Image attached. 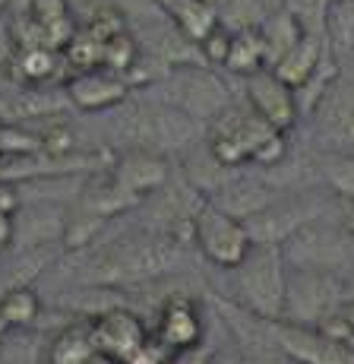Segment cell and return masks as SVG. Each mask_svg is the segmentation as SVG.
Returning <instances> with one entry per match:
<instances>
[{
    "instance_id": "1",
    "label": "cell",
    "mask_w": 354,
    "mask_h": 364,
    "mask_svg": "<svg viewBox=\"0 0 354 364\" xmlns=\"http://www.w3.org/2000/svg\"><path fill=\"white\" fill-rule=\"evenodd\" d=\"M209 156L219 168H240L247 162L275 165L284 156V133L269 127L253 108H221L209 124Z\"/></svg>"
},
{
    "instance_id": "2",
    "label": "cell",
    "mask_w": 354,
    "mask_h": 364,
    "mask_svg": "<svg viewBox=\"0 0 354 364\" xmlns=\"http://www.w3.org/2000/svg\"><path fill=\"white\" fill-rule=\"evenodd\" d=\"M234 272H238V291L253 317H284L288 272H284V250L279 244H250L247 257L234 266Z\"/></svg>"
},
{
    "instance_id": "3",
    "label": "cell",
    "mask_w": 354,
    "mask_h": 364,
    "mask_svg": "<svg viewBox=\"0 0 354 364\" xmlns=\"http://www.w3.org/2000/svg\"><path fill=\"white\" fill-rule=\"evenodd\" d=\"M180 250L171 237H130L111 247L105 260H99L101 282H143V279L162 276L177 263Z\"/></svg>"
},
{
    "instance_id": "4",
    "label": "cell",
    "mask_w": 354,
    "mask_h": 364,
    "mask_svg": "<svg viewBox=\"0 0 354 364\" xmlns=\"http://www.w3.org/2000/svg\"><path fill=\"white\" fill-rule=\"evenodd\" d=\"M193 219V244L203 250V257L215 263L219 269H234L250 250V232L244 219L225 213L221 206H215L212 200L199 203Z\"/></svg>"
},
{
    "instance_id": "5",
    "label": "cell",
    "mask_w": 354,
    "mask_h": 364,
    "mask_svg": "<svg viewBox=\"0 0 354 364\" xmlns=\"http://www.w3.org/2000/svg\"><path fill=\"white\" fill-rule=\"evenodd\" d=\"M127 139L130 149H171L184 146L187 139L197 136V121L184 108H168V105H140L127 117Z\"/></svg>"
},
{
    "instance_id": "6",
    "label": "cell",
    "mask_w": 354,
    "mask_h": 364,
    "mask_svg": "<svg viewBox=\"0 0 354 364\" xmlns=\"http://www.w3.org/2000/svg\"><path fill=\"white\" fill-rule=\"evenodd\" d=\"M272 336L279 352L297 364H354L351 348L323 336L316 326H304L297 320H272Z\"/></svg>"
},
{
    "instance_id": "7",
    "label": "cell",
    "mask_w": 354,
    "mask_h": 364,
    "mask_svg": "<svg viewBox=\"0 0 354 364\" xmlns=\"http://www.w3.org/2000/svg\"><path fill=\"white\" fill-rule=\"evenodd\" d=\"M247 105L269 124V127L288 133L294 130L297 117H301V105H297V92L282 82L272 73V67H262L247 76Z\"/></svg>"
},
{
    "instance_id": "8",
    "label": "cell",
    "mask_w": 354,
    "mask_h": 364,
    "mask_svg": "<svg viewBox=\"0 0 354 364\" xmlns=\"http://www.w3.org/2000/svg\"><path fill=\"white\" fill-rule=\"evenodd\" d=\"M89 333H92L95 352L117 361H127L136 348H143L149 342L145 323L133 311H123V307H111V311L95 314L89 320Z\"/></svg>"
},
{
    "instance_id": "9",
    "label": "cell",
    "mask_w": 354,
    "mask_h": 364,
    "mask_svg": "<svg viewBox=\"0 0 354 364\" xmlns=\"http://www.w3.org/2000/svg\"><path fill=\"white\" fill-rule=\"evenodd\" d=\"M310 111L316 136L332 152H354V89L336 80Z\"/></svg>"
},
{
    "instance_id": "10",
    "label": "cell",
    "mask_w": 354,
    "mask_h": 364,
    "mask_svg": "<svg viewBox=\"0 0 354 364\" xmlns=\"http://www.w3.org/2000/svg\"><path fill=\"white\" fill-rule=\"evenodd\" d=\"M64 89H67V99H70L73 108L89 111V114H92V111L117 108V105H123L127 95H130L127 76L111 73V70H105V67L70 73L64 80Z\"/></svg>"
},
{
    "instance_id": "11",
    "label": "cell",
    "mask_w": 354,
    "mask_h": 364,
    "mask_svg": "<svg viewBox=\"0 0 354 364\" xmlns=\"http://www.w3.org/2000/svg\"><path fill=\"white\" fill-rule=\"evenodd\" d=\"M108 171L136 200H145L149 193L162 191L168 184V162L162 159V152L152 149H127L121 159L111 162Z\"/></svg>"
},
{
    "instance_id": "12",
    "label": "cell",
    "mask_w": 354,
    "mask_h": 364,
    "mask_svg": "<svg viewBox=\"0 0 354 364\" xmlns=\"http://www.w3.org/2000/svg\"><path fill=\"white\" fill-rule=\"evenodd\" d=\"M155 342L165 346L171 355L184 348H197L203 342V317L193 298H171L158 311L155 320Z\"/></svg>"
},
{
    "instance_id": "13",
    "label": "cell",
    "mask_w": 354,
    "mask_h": 364,
    "mask_svg": "<svg viewBox=\"0 0 354 364\" xmlns=\"http://www.w3.org/2000/svg\"><path fill=\"white\" fill-rule=\"evenodd\" d=\"M323 60H326V38L316 32H304V38L272 64V73L297 92V89H304L314 80V73Z\"/></svg>"
},
{
    "instance_id": "14",
    "label": "cell",
    "mask_w": 354,
    "mask_h": 364,
    "mask_svg": "<svg viewBox=\"0 0 354 364\" xmlns=\"http://www.w3.org/2000/svg\"><path fill=\"white\" fill-rule=\"evenodd\" d=\"M6 67L16 76L19 86H45V82L54 80V73L60 67H67V60L57 48L35 45V48H16V54L6 60Z\"/></svg>"
},
{
    "instance_id": "15",
    "label": "cell",
    "mask_w": 354,
    "mask_h": 364,
    "mask_svg": "<svg viewBox=\"0 0 354 364\" xmlns=\"http://www.w3.org/2000/svg\"><path fill=\"white\" fill-rule=\"evenodd\" d=\"M256 26H260L262 45H266V60H269V67H272L284 51H291V48H294L297 41L304 38V32H307V29H304V23L288 10V6L262 13V19H260Z\"/></svg>"
},
{
    "instance_id": "16",
    "label": "cell",
    "mask_w": 354,
    "mask_h": 364,
    "mask_svg": "<svg viewBox=\"0 0 354 364\" xmlns=\"http://www.w3.org/2000/svg\"><path fill=\"white\" fill-rule=\"evenodd\" d=\"M272 200H275V193L266 184H260V181H231V184L221 187V193L212 203L221 206L225 213L238 215V219H250L260 209H266Z\"/></svg>"
},
{
    "instance_id": "17",
    "label": "cell",
    "mask_w": 354,
    "mask_h": 364,
    "mask_svg": "<svg viewBox=\"0 0 354 364\" xmlns=\"http://www.w3.org/2000/svg\"><path fill=\"white\" fill-rule=\"evenodd\" d=\"M225 67L231 70V73H238V76H250V73H256V70L269 67L260 26H244V29H234L231 51H228Z\"/></svg>"
},
{
    "instance_id": "18",
    "label": "cell",
    "mask_w": 354,
    "mask_h": 364,
    "mask_svg": "<svg viewBox=\"0 0 354 364\" xmlns=\"http://www.w3.org/2000/svg\"><path fill=\"white\" fill-rule=\"evenodd\" d=\"M168 19L175 23V29L184 35V38L193 41V45H199V41L221 23L215 6H209L206 0H177V4L168 10Z\"/></svg>"
},
{
    "instance_id": "19",
    "label": "cell",
    "mask_w": 354,
    "mask_h": 364,
    "mask_svg": "<svg viewBox=\"0 0 354 364\" xmlns=\"http://www.w3.org/2000/svg\"><path fill=\"white\" fill-rule=\"evenodd\" d=\"M92 358H95V346L89 323H73L67 330H60L54 336L51 348H48V361L51 364H89Z\"/></svg>"
},
{
    "instance_id": "20",
    "label": "cell",
    "mask_w": 354,
    "mask_h": 364,
    "mask_svg": "<svg viewBox=\"0 0 354 364\" xmlns=\"http://www.w3.org/2000/svg\"><path fill=\"white\" fill-rule=\"evenodd\" d=\"M41 314V298L35 295V289L29 285H13L0 295V317L6 320L10 330H26L38 320Z\"/></svg>"
},
{
    "instance_id": "21",
    "label": "cell",
    "mask_w": 354,
    "mask_h": 364,
    "mask_svg": "<svg viewBox=\"0 0 354 364\" xmlns=\"http://www.w3.org/2000/svg\"><path fill=\"white\" fill-rule=\"evenodd\" d=\"M326 45H336L338 51H354V0H329L323 23Z\"/></svg>"
},
{
    "instance_id": "22",
    "label": "cell",
    "mask_w": 354,
    "mask_h": 364,
    "mask_svg": "<svg viewBox=\"0 0 354 364\" xmlns=\"http://www.w3.org/2000/svg\"><path fill=\"white\" fill-rule=\"evenodd\" d=\"M136 60H140V45H136V38L130 35V29L111 35L108 41H101V67L111 70V73H121L127 76L130 70L136 67Z\"/></svg>"
},
{
    "instance_id": "23",
    "label": "cell",
    "mask_w": 354,
    "mask_h": 364,
    "mask_svg": "<svg viewBox=\"0 0 354 364\" xmlns=\"http://www.w3.org/2000/svg\"><path fill=\"white\" fill-rule=\"evenodd\" d=\"M323 178L338 200L354 203V152H329L323 159Z\"/></svg>"
},
{
    "instance_id": "24",
    "label": "cell",
    "mask_w": 354,
    "mask_h": 364,
    "mask_svg": "<svg viewBox=\"0 0 354 364\" xmlns=\"http://www.w3.org/2000/svg\"><path fill=\"white\" fill-rule=\"evenodd\" d=\"M206 4L215 6L219 19L228 29H244V26H256L262 19L260 0H206Z\"/></svg>"
},
{
    "instance_id": "25",
    "label": "cell",
    "mask_w": 354,
    "mask_h": 364,
    "mask_svg": "<svg viewBox=\"0 0 354 364\" xmlns=\"http://www.w3.org/2000/svg\"><path fill=\"white\" fill-rule=\"evenodd\" d=\"M231 35H234V29H228L225 23H219L203 41H199V54H203L206 67H225L228 51H231Z\"/></svg>"
},
{
    "instance_id": "26",
    "label": "cell",
    "mask_w": 354,
    "mask_h": 364,
    "mask_svg": "<svg viewBox=\"0 0 354 364\" xmlns=\"http://www.w3.org/2000/svg\"><path fill=\"white\" fill-rule=\"evenodd\" d=\"M165 352H168V348L158 346V342H145V346L136 348V352L130 355V358L123 361V364H168Z\"/></svg>"
},
{
    "instance_id": "27",
    "label": "cell",
    "mask_w": 354,
    "mask_h": 364,
    "mask_svg": "<svg viewBox=\"0 0 354 364\" xmlns=\"http://www.w3.org/2000/svg\"><path fill=\"white\" fill-rule=\"evenodd\" d=\"M19 206H23V197H19L16 184H10V181H0V213H19Z\"/></svg>"
},
{
    "instance_id": "28",
    "label": "cell",
    "mask_w": 354,
    "mask_h": 364,
    "mask_svg": "<svg viewBox=\"0 0 354 364\" xmlns=\"http://www.w3.org/2000/svg\"><path fill=\"white\" fill-rule=\"evenodd\" d=\"M13 237H16V219L13 213H0V254L13 244Z\"/></svg>"
},
{
    "instance_id": "29",
    "label": "cell",
    "mask_w": 354,
    "mask_h": 364,
    "mask_svg": "<svg viewBox=\"0 0 354 364\" xmlns=\"http://www.w3.org/2000/svg\"><path fill=\"white\" fill-rule=\"evenodd\" d=\"M338 314H342V317L348 320V323H351V330H354V298L342 301V304H338Z\"/></svg>"
},
{
    "instance_id": "30",
    "label": "cell",
    "mask_w": 354,
    "mask_h": 364,
    "mask_svg": "<svg viewBox=\"0 0 354 364\" xmlns=\"http://www.w3.org/2000/svg\"><path fill=\"white\" fill-rule=\"evenodd\" d=\"M89 364H123V361H117V358H108V355H99V352H95V358L89 361Z\"/></svg>"
},
{
    "instance_id": "31",
    "label": "cell",
    "mask_w": 354,
    "mask_h": 364,
    "mask_svg": "<svg viewBox=\"0 0 354 364\" xmlns=\"http://www.w3.org/2000/svg\"><path fill=\"white\" fill-rule=\"evenodd\" d=\"M348 348H351V352H354V333H351V339H348Z\"/></svg>"
},
{
    "instance_id": "32",
    "label": "cell",
    "mask_w": 354,
    "mask_h": 364,
    "mask_svg": "<svg viewBox=\"0 0 354 364\" xmlns=\"http://www.w3.org/2000/svg\"><path fill=\"white\" fill-rule=\"evenodd\" d=\"M6 4H10V0H0V10H4V6H6Z\"/></svg>"
},
{
    "instance_id": "33",
    "label": "cell",
    "mask_w": 354,
    "mask_h": 364,
    "mask_svg": "<svg viewBox=\"0 0 354 364\" xmlns=\"http://www.w3.org/2000/svg\"><path fill=\"white\" fill-rule=\"evenodd\" d=\"M0 342H4V333H0ZM0 348H4V346H0Z\"/></svg>"
},
{
    "instance_id": "34",
    "label": "cell",
    "mask_w": 354,
    "mask_h": 364,
    "mask_svg": "<svg viewBox=\"0 0 354 364\" xmlns=\"http://www.w3.org/2000/svg\"><path fill=\"white\" fill-rule=\"evenodd\" d=\"M92 4H101V0H92Z\"/></svg>"
},
{
    "instance_id": "35",
    "label": "cell",
    "mask_w": 354,
    "mask_h": 364,
    "mask_svg": "<svg viewBox=\"0 0 354 364\" xmlns=\"http://www.w3.org/2000/svg\"><path fill=\"white\" fill-rule=\"evenodd\" d=\"M0 159H4V149H0Z\"/></svg>"
},
{
    "instance_id": "36",
    "label": "cell",
    "mask_w": 354,
    "mask_h": 364,
    "mask_svg": "<svg viewBox=\"0 0 354 364\" xmlns=\"http://www.w3.org/2000/svg\"><path fill=\"white\" fill-rule=\"evenodd\" d=\"M48 364H51V361H48Z\"/></svg>"
}]
</instances>
